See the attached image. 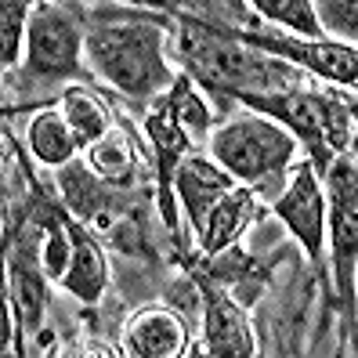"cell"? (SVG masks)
Returning a JSON list of instances; mask_svg holds the SVG:
<instances>
[{
    "label": "cell",
    "mask_w": 358,
    "mask_h": 358,
    "mask_svg": "<svg viewBox=\"0 0 358 358\" xmlns=\"http://www.w3.org/2000/svg\"><path fill=\"white\" fill-rule=\"evenodd\" d=\"M236 101L243 109H254L261 116H271L275 123H282L304 145V152L319 174H326L329 163L355 145L351 113L326 91H315L301 83V87L268 91V94H239Z\"/></svg>",
    "instance_id": "obj_4"
},
{
    "label": "cell",
    "mask_w": 358,
    "mask_h": 358,
    "mask_svg": "<svg viewBox=\"0 0 358 358\" xmlns=\"http://www.w3.org/2000/svg\"><path fill=\"white\" fill-rule=\"evenodd\" d=\"M239 181L231 178L224 166L214 159V156H185L181 166H178V178H174V192H178V203L185 206L188 214V224L192 231L203 228L206 214L217 206V199L224 192H231Z\"/></svg>",
    "instance_id": "obj_12"
},
{
    "label": "cell",
    "mask_w": 358,
    "mask_h": 358,
    "mask_svg": "<svg viewBox=\"0 0 358 358\" xmlns=\"http://www.w3.org/2000/svg\"><path fill=\"white\" fill-rule=\"evenodd\" d=\"M36 4L40 0H4V8H0V62H4V73H11L26 55V26Z\"/></svg>",
    "instance_id": "obj_21"
},
{
    "label": "cell",
    "mask_w": 358,
    "mask_h": 358,
    "mask_svg": "<svg viewBox=\"0 0 358 358\" xmlns=\"http://www.w3.org/2000/svg\"><path fill=\"white\" fill-rule=\"evenodd\" d=\"M131 131L127 127H113L101 141H94L87 149V163L94 178L101 181H116V185H127L134 174V149H131Z\"/></svg>",
    "instance_id": "obj_18"
},
{
    "label": "cell",
    "mask_w": 358,
    "mask_h": 358,
    "mask_svg": "<svg viewBox=\"0 0 358 358\" xmlns=\"http://www.w3.org/2000/svg\"><path fill=\"white\" fill-rule=\"evenodd\" d=\"M271 214H275L286 231L301 243L308 261L322 268L326 261V224H329V199H326V181L315 171L311 159H301L289 166L286 188L271 199Z\"/></svg>",
    "instance_id": "obj_7"
},
{
    "label": "cell",
    "mask_w": 358,
    "mask_h": 358,
    "mask_svg": "<svg viewBox=\"0 0 358 358\" xmlns=\"http://www.w3.org/2000/svg\"><path fill=\"white\" fill-rule=\"evenodd\" d=\"M40 257V243H22L8 254V293L15 301V311L22 326L44 322V304H48V271Z\"/></svg>",
    "instance_id": "obj_15"
},
{
    "label": "cell",
    "mask_w": 358,
    "mask_h": 358,
    "mask_svg": "<svg viewBox=\"0 0 358 358\" xmlns=\"http://www.w3.org/2000/svg\"><path fill=\"white\" fill-rule=\"evenodd\" d=\"M83 58L113 91L127 98H159L178 73L166 62V29L159 22H109L87 29Z\"/></svg>",
    "instance_id": "obj_2"
},
{
    "label": "cell",
    "mask_w": 358,
    "mask_h": 358,
    "mask_svg": "<svg viewBox=\"0 0 358 358\" xmlns=\"http://www.w3.org/2000/svg\"><path fill=\"white\" fill-rule=\"evenodd\" d=\"M254 214H257V192H254V188H246V185H236L231 192H224L217 199V206L210 210L203 228L196 231V236H199V250L206 257L228 254V250L243 239V231L250 228Z\"/></svg>",
    "instance_id": "obj_13"
},
{
    "label": "cell",
    "mask_w": 358,
    "mask_h": 358,
    "mask_svg": "<svg viewBox=\"0 0 358 358\" xmlns=\"http://www.w3.org/2000/svg\"><path fill=\"white\" fill-rule=\"evenodd\" d=\"M87 48V33L80 26V11L66 0H40L26 26V69L40 80H69L80 73V58Z\"/></svg>",
    "instance_id": "obj_6"
},
{
    "label": "cell",
    "mask_w": 358,
    "mask_h": 358,
    "mask_svg": "<svg viewBox=\"0 0 358 358\" xmlns=\"http://www.w3.org/2000/svg\"><path fill=\"white\" fill-rule=\"evenodd\" d=\"M145 138L152 145L156 156V203H159V217L166 228H178V192H174V178L181 159L192 149V134L185 131V123L178 120L174 105L166 101V94H159L149 113H145Z\"/></svg>",
    "instance_id": "obj_9"
},
{
    "label": "cell",
    "mask_w": 358,
    "mask_h": 358,
    "mask_svg": "<svg viewBox=\"0 0 358 358\" xmlns=\"http://www.w3.org/2000/svg\"><path fill=\"white\" fill-rule=\"evenodd\" d=\"M246 44H254L275 58H286L293 66L308 69L326 83H341V87L358 91V44L348 40H326V36H279V33H243L236 29Z\"/></svg>",
    "instance_id": "obj_8"
},
{
    "label": "cell",
    "mask_w": 358,
    "mask_h": 358,
    "mask_svg": "<svg viewBox=\"0 0 358 358\" xmlns=\"http://www.w3.org/2000/svg\"><path fill=\"white\" fill-rule=\"evenodd\" d=\"M120 348L131 358H178L188 351V329L178 311L149 304L127 319Z\"/></svg>",
    "instance_id": "obj_11"
},
{
    "label": "cell",
    "mask_w": 358,
    "mask_h": 358,
    "mask_svg": "<svg viewBox=\"0 0 358 358\" xmlns=\"http://www.w3.org/2000/svg\"><path fill=\"white\" fill-rule=\"evenodd\" d=\"M66 228L73 239V261L69 271L62 275V289L73 293L83 304H98L105 286H109V257H105L101 243L91 236V228H83L73 217H66Z\"/></svg>",
    "instance_id": "obj_14"
},
{
    "label": "cell",
    "mask_w": 358,
    "mask_h": 358,
    "mask_svg": "<svg viewBox=\"0 0 358 358\" xmlns=\"http://www.w3.org/2000/svg\"><path fill=\"white\" fill-rule=\"evenodd\" d=\"M26 145L36 163L44 166H69L80 141L69 127V120L62 109H40L33 120H29V131H26Z\"/></svg>",
    "instance_id": "obj_16"
},
{
    "label": "cell",
    "mask_w": 358,
    "mask_h": 358,
    "mask_svg": "<svg viewBox=\"0 0 358 358\" xmlns=\"http://www.w3.org/2000/svg\"><path fill=\"white\" fill-rule=\"evenodd\" d=\"M62 113H66L80 149H91L94 141H101L116 127L109 105H105L91 87H66V94H62Z\"/></svg>",
    "instance_id": "obj_17"
},
{
    "label": "cell",
    "mask_w": 358,
    "mask_h": 358,
    "mask_svg": "<svg viewBox=\"0 0 358 358\" xmlns=\"http://www.w3.org/2000/svg\"><path fill=\"white\" fill-rule=\"evenodd\" d=\"M297 145L301 141L282 123L254 109H243L239 116L214 127L206 149L239 185L254 188L264 199H275L286 188L289 166L297 159Z\"/></svg>",
    "instance_id": "obj_3"
},
{
    "label": "cell",
    "mask_w": 358,
    "mask_h": 358,
    "mask_svg": "<svg viewBox=\"0 0 358 358\" xmlns=\"http://www.w3.org/2000/svg\"><path fill=\"white\" fill-rule=\"evenodd\" d=\"M166 101L174 105V113L185 123V131L192 134V141H210V134H214V116H210L192 76L178 73V80L171 83V91H166Z\"/></svg>",
    "instance_id": "obj_19"
},
{
    "label": "cell",
    "mask_w": 358,
    "mask_h": 358,
    "mask_svg": "<svg viewBox=\"0 0 358 358\" xmlns=\"http://www.w3.org/2000/svg\"><path fill=\"white\" fill-rule=\"evenodd\" d=\"M326 181V199H329V224H326V243H329V271H333V289L341 301L348 322L355 319V286H358V156L348 149L341 152Z\"/></svg>",
    "instance_id": "obj_5"
},
{
    "label": "cell",
    "mask_w": 358,
    "mask_h": 358,
    "mask_svg": "<svg viewBox=\"0 0 358 358\" xmlns=\"http://www.w3.org/2000/svg\"><path fill=\"white\" fill-rule=\"evenodd\" d=\"M254 11L268 22L282 26L293 36H326L322 22H319V11H315V0H250Z\"/></svg>",
    "instance_id": "obj_20"
},
{
    "label": "cell",
    "mask_w": 358,
    "mask_h": 358,
    "mask_svg": "<svg viewBox=\"0 0 358 358\" xmlns=\"http://www.w3.org/2000/svg\"><path fill=\"white\" fill-rule=\"evenodd\" d=\"M178 55L181 73H188L210 94L239 98V94H268L301 87V66L286 58H275L236 33L210 26L203 18L181 15L178 18Z\"/></svg>",
    "instance_id": "obj_1"
},
{
    "label": "cell",
    "mask_w": 358,
    "mask_h": 358,
    "mask_svg": "<svg viewBox=\"0 0 358 358\" xmlns=\"http://www.w3.org/2000/svg\"><path fill=\"white\" fill-rule=\"evenodd\" d=\"M315 11L333 40L358 44V0H315Z\"/></svg>",
    "instance_id": "obj_22"
},
{
    "label": "cell",
    "mask_w": 358,
    "mask_h": 358,
    "mask_svg": "<svg viewBox=\"0 0 358 358\" xmlns=\"http://www.w3.org/2000/svg\"><path fill=\"white\" fill-rule=\"evenodd\" d=\"M203 351L214 358H250L257 355V336L243 304L224 289V282L203 286Z\"/></svg>",
    "instance_id": "obj_10"
}]
</instances>
